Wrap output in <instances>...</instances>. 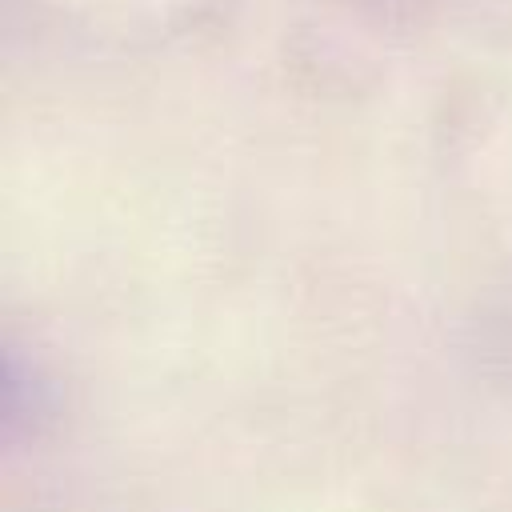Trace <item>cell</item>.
Segmentation results:
<instances>
[]
</instances>
